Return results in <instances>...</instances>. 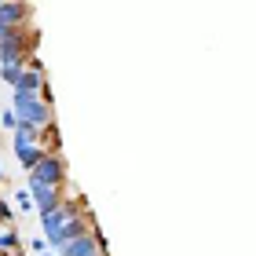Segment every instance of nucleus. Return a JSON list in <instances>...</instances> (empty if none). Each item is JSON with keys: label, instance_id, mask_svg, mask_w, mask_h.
I'll list each match as a JSON object with an SVG mask.
<instances>
[{"label": "nucleus", "instance_id": "nucleus-1", "mask_svg": "<svg viewBox=\"0 0 256 256\" xmlns=\"http://www.w3.org/2000/svg\"><path fill=\"white\" fill-rule=\"evenodd\" d=\"M11 110L18 114V121L33 124L37 132L55 124V110H52V102L40 99V92H15V96H11Z\"/></svg>", "mask_w": 256, "mask_h": 256}, {"label": "nucleus", "instance_id": "nucleus-2", "mask_svg": "<svg viewBox=\"0 0 256 256\" xmlns=\"http://www.w3.org/2000/svg\"><path fill=\"white\" fill-rule=\"evenodd\" d=\"M11 143H15V158H18V165L26 168V172H33V165L44 158V146H40V132L33 124H26V121H18V128L11 132Z\"/></svg>", "mask_w": 256, "mask_h": 256}, {"label": "nucleus", "instance_id": "nucleus-3", "mask_svg": "<svg viewBox=\"0 0 256 256\" xmlns=\"http://www.w3.org/2000/svg\"><path fill=\"white\" fill-rule=\"evenodd\" d=\"M77 216H80V212H77L74 205H66V202H62L59 208H52V212H40V227H44V238H48L52 246L59 249V246H62V230H66L70 224H74Z\"/></svg>", "mask_w": 256, "mask_h": 256}, {"label": "nucleus", "instance_id": "nucleus-4", "mask_svg": "<svg viewBox=\"0 0 256 256\" xmlns=\"http://www.w3.org/2000/svg\"><path fill=\"white\" fill-rule=\"evenodd\" d=\"M30 180H37V183H55V187H62V180H66V165H62V158L55 154V150H44V158L37 161V165H33Z\"/></svg>", "mask_w": 256, "mask_h": 256}, {"label": "nucleus", "instance_id": "nucleus-5", "mask_svg": "<svg viewBox=\"0 0 256 256\" xmlns=\"http://www.w3.org/2000/svg\"><path fill=\"white\" fill-rule=\"evenodd\" d=\"M26 30H15L11 33L8 40H0V66H26V59H22V55H26Z\"/></svg>", "mask_w": 256, "mask_h": 256}, {"label": "nucleus", "instance_id": "nucleus-6", "mask_svg": "<svg viewBox=\"0 0 256 256\" xmlns=\"http://www.w3.org/2000/svg\"><path fill=\"white\" fill-rule=\"evenodd\" d=\"M30 194H33L37 212H52V208L62 205V187H55V183H37V180H30Z\"/></svg>", "mask_w": 256, "mask_h": 256}, {"label": "nucleus", "instance_id": "nucleus-7", "mask_svg": "<svg viewBox=\"0 0 256 256\" xmlns=\"http://www.w3.org/2000/svg\"><path fill=\"white\" fill-rule=\"evenodd\" d=\"M26 18H30L26 0H4L0 4V22L4 26H26Z\"/></svg>", "mask_w": 256, "mask_h": 256}, {"label": "nucleus", "instance_id": "nucleus-8", "mask_svg": "<svg viewBox=\"0 0 256 256\" xmlns=\"http://www.w3.org/2000/svg\"><path fill=\"white\" fill-rule=\"evenodd\" d=\"M48 80H44V70H40V62L33 59L26 70H22V77H18V84H15V92H40Z\"/></svg>", "mask_w": 256, "mask_h": 256}, {"label": "nucleus", "instance_id": "nucleus-9", "mask_svg": "<svg viewBox=\"0 0 256 256\" xmlns=\"http://www.w3.org/2000/svg\"><path fill=\"white\" fill-rule=\"evenodd\" d=\"M11 252H18V234L8 224H0V256H11Z\"/></svg>", "mask_w": 256, "mask_h": 256}, {"label": "nucleus", "instance_id": "nucleus-10", "mask_svg": "<svg viewBox=\"0 0 256 256\" xmlns=\"http://www.w3.org/2000/svg\"><path fill=\"white\" fill-rule=\"evenodd\" d=\"M15 208H18V212H30V208H33V194H30V187H18V190H15Z\"/></svg>", "mask_w": 256, "mask_h": 256}, {"label": "nucleus", "instance_id": "nucleus-11", "mask_svg": "<svg viewBox=\"0 0 256 256\" xmlns=\"http://www.w3.org/2000/svg\"><path fill=\"white\" fill-rule=\"evenodd\" d=\"M22 70H26V66H0V80L15 88V84H18V77H22Z\"/></svg>", "mask_w": 256, "mask_h": 256}, {"label": "nucleus", "instance_id": "nucleus-12", "mask_svg": "<svg viewBox=\"0 0 256 256\" xmlns=\"http://www.w3.org/2000/svg\"><path fill=\"white\" fill-rule=\"evenodd\" d=\"M0 124H4V128H8V132H15V128H18V114H15V110H11V106H8L4 114H0Z\"/></svg>", "mask_w": 256, "mask_h": 256}, {"label": "nucleus", "instance_id": "nucleus-13", "mask_svg": "<svg viewBox=\"0 0 256 256\" xmlns=\"http://www.w3.org/2000/svg\"><path fill=\"white\" fill-rule=\"evenodd\" d=\"M11 216H15L11 202H8V198H0V224H11Z\"/></svg>", "mask_w": 256, "mask_h": 256}, {"label": "nucleus", "instance_id": "nucleus-14", "mask_svg": "<svg viewBox=\"0 0 256 256\" xmlns=\"http://www.w3.org/2000/svg\"><path fill=\"white\" fill-rule=\"evenodd\" d=\"M48 246H52L48 238H33V252H37V256H40V252H48Z\"/></svg>", "mask_w": 256, "mask_h": 256}, {"label": "nucleus", "instance_id": "nucleus-15", "mask_svg": "<svg viewBox=\"0 0 256 256\" xmlns=\"http://www.w3.org/2000/svg\"><path fill=\"white\" fill-rule=\"evenodd\" d=\"M15 30H18V26H4V22H0V40H8L11 33H15Z\"/></svg>", "mask_w": 256, "mask_h": 256}, {"label": "nucleus", "instance_id": "nucleus-16", "mask_svg": "<svg viewBox=\"0 0 256 256\" xmlns=\"http://www.w3.org/2000/svg\"><path fill=\"white\" fill-rule=\"evenodd\" d=\"M0 183H4V165H0Z\"/></svg>", "mask_w": 256, "mask_h": 256}, {"label": "nucleus", "instance_id": "nucleus-17", "mask_svg": "<svg viewBox=\"0 0 256 256\" xmlns=\"http://www.w3.org/2000/svg\"><path fill=\"white\" fill-rule=\"evenodd\" d=\"M40 256H55V252H52V249H48V252H40Z\"/></svg>", "mask_w": 256, "mask_h": 256}, {"label": "nucleus", "instance_id": "nucleus-18", "mask_svg": "<svg viewBox=\"0 0 256 256\" xmlns=\"http://www.w3.org/2000/svg\"><path fill=\"white\" fill-rule=\"evenodd\" d=\"M0 4H4V0H0Z\"/></svg>", "mask_w": 256, "mask_h": 256}]
</instances>
